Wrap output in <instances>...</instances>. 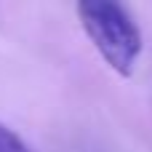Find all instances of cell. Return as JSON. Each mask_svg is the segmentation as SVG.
Returning a JSON list of instances; mask_svg holds the SVG:
<instances>
[{"label":"cell","instance_id":"1","mask_svg":"<svg viewBox=\"0 0 152 152\" xmlns=\"http://www.w3.org/2000/svg\"><path fill=\"white\" fill-rule=\"evenodd\" d=\"M77 19L104 64L120 77H131L144 48L131 11L115 0H83L77 3Z\"/></svg>","mask_w":152,"mask_h":152},{"label":"cell","instance_id":"2","mask_svg":"<svg viewBox=\"0 0 152 152\" xmlns=\"http://www.w3.org/2000/svg\"><path fill=\"white\" fill-rule=\"evenodd\" d=\"M0 152H29V147L19 134H13L5 123H0Z\"/></svg>","mask_w":152,"mask_h":152}]
</instances>
